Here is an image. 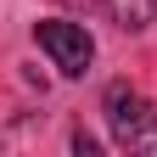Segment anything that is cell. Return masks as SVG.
Segmentation results:
<instances>
[{"instance_id": "3", "label": "cell", "mask_w": 157, "mask_h": 157, "mask_svg": "<svg viewBox=\"0 0 157 157\" xmlns=\"http://www.w3.org/2000/svg\"><path fill=\"white\" fill-rule=\"evenodd\" d=\"M107 11L124 34H140V28L157 23V0H107Z\"/></svg>"}, {"instance_id": "2", "label": "cell", "mask_w": 157, "mask_h": 157, "mask_svg": "<svg viewBox=\"0 0 157 157\" xmlns=\"http://www.w3.org/2000/svg\"><path fill=\"white\" fill-rule=\"evenodd\" d=\"M34 39L45 45V56H51L67 78H78V73L95 62V39L78 28V23H56V17H51V23H34Z\"/></svg>"}, {"instance_id": "1", "label": "cell", "mask_w": 157, "mask_h": 157, "mask_svg": "<svg viewBox=\"0 0 157 157\" xmlns=\"http://www.w3.org/2000/svg\"><path fill=\"white\" fill-rule=\"evenodd\" d=\"M107 118H112V140L129 151H157V107L140 101L129 84L107 90Z\"/></svg>"}]
</instances>
